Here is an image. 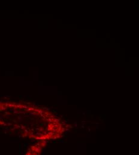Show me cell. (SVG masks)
I'll use <instances>...</instances> for the list:
<instances>
[{
  "label": "cell",
  "instance_id": "obj_2",
  "mask_svg": "<svg viewBox=\"0 0 139 155\" xmlns=\"http://www.w3.org/2000/svg\"><path fill=\"white\" fill-rule=\"evenodd\" d=\"M47 144V141H39L37 144L31 146L25 155H41Z\"/></svg>",
  "mask_w": 139,
  "mask_h": 155
},
{
  "label": "cell",
  "instance_id": "obj_1",
  "mask_svg": "<svg viewBox=\"0 0 139 155\" xmlns=\"http://www.w3.org/2000/svg\"><path fill=\"white\" fill-rule=\"evenodd\" d=\"M49 111L34 106L0 101V127L16 131L23 137L47 141L63 136L65 129Z\"/></svg>",
  "mask_w": 139,
  "mask_h": 155
}]
</instances>
